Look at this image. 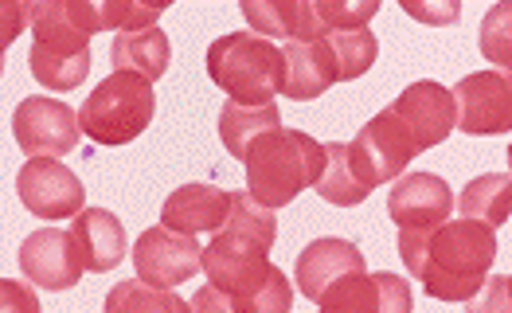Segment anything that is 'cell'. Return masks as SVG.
<instances>
[{
  "label": "cell",
  "instance_id": "1",
  "mask_svg": "<svg viewBox=\"0 0 512 313\" xmlns=\"http://www.w3.org/2000/svg\"><path fill=\"white\" fill-rule=\"evenodd\" d=\"M399 259L419 286L442 302H470L497 259V231L473 220H446L427 231H399Z\"/></svg>",
  "mask_w": 512,
  "mask_h": 313
},
{
  "label": "cell",
  "instance_id": "2",
  "mask_svg": "<svg viewBox=\"0 0 512 313\" xmlns=\"http://www.w3.org/2000/svg\"><path fill=\"white\" fill-rule=\"evenodd\" d=\"M32 20V75L47 90H75L90 75V36L98 32V12L90 0H43L28 4Z\"/></svg>",
  "mask_w": 512,
  "mask_h": 313
},
{
  "label": "cell",
  "instance_id": "3",
  "mask_svg": "<svg viewBox=\"0 0 512 313\" xmlns=\"http://www.w3.org/2000/svg\"><path fill=\"white\" fill-rule=\"evenodd\" d=\"M247 196L262 208H286L325 169V145L305 130H270L247 149Z\"/></svg>",
  "mask_w": 512,
  "mask_h": 313
},
{
  "label": "cell",
  "instance_id": "4",
  "mask_svg": "<svg viewBox=\"0 0 512 313\" xmlns=\"http://www.w3.org/2000/svg\"><path fill=\"white\" fill-rule=\"evenodd\" d=\"M208 75L227 102L266 106L282 94V47L255 32H231L208 47Z\"/></svg>",
  "mask_w": 512,
  "mask_h": 313
},
{
  "label": "cell",
  "instance_id": "5",
  "mask_svg": "<svg viewBox=\"0 0 512 313\" xmlns=\"http://www.w3.org/2000/svg\"><path fill=\"white\" fill-rule=\"evenodd\" d=\"M153 114H157L153 83L114 71L90 90L79 110V130L98 145H129L133 137L149 130Z\"/></svg>",
  "mask_w": 512,
  "mask_h": 313
},
{
  "label": "cell",
  "instance_id": "6",
  "mask_svg": "<svg viewBox=\"0 0 512 313\" xmlns=\"http://www.w3.org/2000/svg\"><path fill=\"white\" fill-rule=\"evenodd\" d=\"M79 114L63 98H24L12 114V137L28 157H67L79 145Z\"/></svg>",
  "mask_w": 512,
  "mask_h": 313
},
{
  "label": "cell",
  "instance_id": "7",
  "mask_svg": "<svg viewBox=\"0 0 512 313\" xmlns=\"http://www.w3.org/2000/svg\"><path fill=\"white\" fill-rule=\"evenodd\" d=\"M200 255H204V247L196 243V235H180L169 227H149L133 243V270H137V282L157 286V290H172V286L188 282L200 270Z\"/></svg>",
  "mask_w": 512,
  "mask_h": 313
},
{
  "label": "cell",
  "instance_id": "8",
  "mask_svg": "<svg viewBox=\"0 0 512 313\" xmlns=\"http://www.w3.org/2000/svg\"><path fill=\"white\" fill-rule=\"evenodd\" d=\"M454 94V126L462 134H509L512 126V83L505 71L466 75Z\"/></svg>",
  "mask_w": 512,
  "mask_h": 313
},
{
  "label": "cell",
  "instance_id": "9",
  "mask_svg": "<svg viewBox=\"0 0 512 313\" xmlns=\"http://www.w3.org/2000/svg\"><path fill=\"white\" fill-rule=\"evenodd\" d=\"M16 192L20 204L36 216V220H67L83 212V180L75 177L63 161L51 157H32L20 173H16Z\"/></svg>",
  "mask_w": 512,
  "mask_h": 313
},
{
  "label": "cell",
  "instance_id": "10",
  "mask_svg": "<svg viewBox=\"0 0 512 313\" xmlns=\"http://www.w3.org/2000/svg\"><path fill=\"white\" fill-rule=\"evenodd\" d=\"M352 153L360 157L364 173L372 177V184H384V180H399L407 173V165L419 157V145L415 137L407 134V126L391 114V110H380L376 118L364 122V130L348 141Z\"/></svg>",
  "mask_w": 512,
  "mask_h": 313
},
{
  "label": "cell",
  "instance_id": "11",
  "mask_svg": "<svg viewBox=\"0 0 512 313\" xmlns=\"http://www.w3.org/2000/svg\"><path fill=\"white\" fill-rule=\"evenodd\" d=\"M200 270H208L215 290L239 298L251 286H258L270 270V251L258 247L255 239L235 235V231H215V239L200 255Z\"/></svg>",
  "mask_w": 512,
  "mask_h": 313
},
{
  "label": "cell",
  "instance_id": "12",
  "mask_svg": "<svg viewBox=\"0 0 512 313\" xmlns=\"http://www.w3.org/2000/svg\"><path fill=\"white\" fill-rule=\"evenodd\" d=\"M20 270L32 286L43 290H71L83 278V259L79 247L71 239V231L63 227H40L20 243Z\"/></svg>",
  "mask_w": 512,
  "mask_h": 313
},
{
  "label": "cell",
  "instance_id": "13",
  "mask_svg": "<svg viewBox=\"0 0 512 313\" xmlns=\"http://www.w3.org/2000/svg\"><path fill=\"white\" fill-rule=\"evenodd\" d=\"M454 192L438 173H403L387 192V216L399 231H427L450 220Z\"/></svg>",
  "mask_w": 512,
  "mask_h": 313
},
{
  "label": "cell",
  "instance_id": "14",
  "mask_svg": "<svg viewBox=\"0 0 512 313\" xmlns=\"http://www.w3.org/2000/svg\"><path fill=\"white\" fill-rule=\"evenodd\" d=\"M321 313H415L411 282L403 274H356L321 294Z\"/></svg>",
  "mask_w": 512,
  "mask_h": 313
},
{
  "label": "cell",
  "instance_id": "15",
  "mask_svg": "<svg viewBox=\"0 0 512 313\" xmlns=\"http://www.w3.org/2000/svg\"><path fill=\"white\" fill-rule=\"evenodd\" d=\"M387 110L407 126V134L415 137L419 153L442 145L446 137L454 134V94L442 83H434V79L411 83Z\"/></svg>",
  "mask_w": 512,
  "mask_h": 313
},
{
  "label": "cell",
  "instance_id": "16",
  "mask_svg": "<svg viewBox=\"0 0 512 313\" xmlns=\"http://www.w3.org/2000/svg\"><path fill=\"white\" fill-rule=\"evenodd\" d=\"M356 274H368V263H364L360 247L352 239L325 235V239H313L298 255L294 282H298V290L309 302H321V294H329L337 282L356 278Z\"/></svg>",
  "mask_w": 512,
  "mask_h": 313
},
{
  "label": "cell",
  "instance_id": "17",
  "mask_svg": "<svg viewBox=\"0 0 512 313\" xmlns=\"http://www.w3.org/2000/svg\"><path fill=\"white\" fill-rule=\"evenodd\" d=\"M231 212V192L215 184H184L169 192L161 204V227L180 231V235H200V231H223Z\"/></svg>",
  "mask_w": 512,
  "mask_h": 313
},
{
  "label": "cell",
  "instance_id": "18",
  "mask_svg": "<svg viewBox=\"0 0 512 313\" xmlns=\"http://www.w3.org/2000/svg\"><path fill=\"white\" fill-rule=\"evenodd\" d=\"M71 239L79 247V259H83V270H94V274H106L114 270L129 251L126 227L114 212L106 208H83L71 224Z\"/></svg>",
  "mask_w": 512,
  "mask_h": 313
},
{
  "label": "cell",
  "instance_id": "19",
  "mask_svg": "<svg viewBox=\"0 0 512 313\" xmlns=\"http://www.w3.org/2000/svg\"><path fill=\"white\" fill-rule=\"evenodd\" d=\"M243 16L255 36H282L290 44H313L325 28L313 16V0H243Z\"/></svg>",
  "mask_w": 512,
  "mask_h": 313
},
{
  "label": "cell",
  "instance_id": "20",
  "mask_svg": "<svg viewBox=\"0 0 512 313\" xmlns=\"http://www.w3.org/2000/svg\"><path fill=\"white\" fill-rule=\"evenodd\" d=\"M313 188L333 208H356V204H364L372 196L376 184L364 173V165H360V157L352 153L348 141H329L325 145V169H321Z\"/></svg>",
  "mask_w": 512,
  "mask_h": 313
},
{
  "label": "cell",
  "instance_id": "21",
  "mask_svg": "<svg viewBox=\"0 0 512 313\" xmlns=\"http://www.w3.org/2000/svg\"><path fill=\"white\" fill-rule=\"evenodd\" d=\"M329 87H337V71L333 59L321 40L313 44H286L282 51V94L294 102L321 98Z\"/></svg>",
  "mask_w": 512,
  "mask_h": 313
},
{
  "label": "cell",
  "instance_id": "22",
  "mask_svg": "<svg viewBox=\"0 0 512 313\" xmlns=\"http://www.w3.org/2000/svg\"><path fill=\"white\" fill-rule=\"evenodd\" d=\"M169 59H172V44L161 28L122 32V36H114V47H110V63L122 75H137L145 83H157L169 71Z\"/></svg>",
  "mask_w": 512,
  "mask_h": 313
},
{
  "label": "cell",
  "instance_id": "23",
  "mask_svg": "<svg viewBox=\"0 0 512 313\" xmlns=\"http://www.w3.org/2000/svg\"><path fill=\"white\" fill-rule=\"evenodd\" d=\"M270 130H282V110H278V102H266V106L223 102L219 137H223V145H227V153H231L235 161H243L247 149H251L262 134H270Z\"/></svg>",
  "mask_w": 512,
  "mask_h": 313
},
{
  "label": "cell",
  "instance_id": "24",
  "mask_svg": "<svg viewBox=\"0 0 512 313\" xmlns=\"http://www.w3.org/2000/svg\"><path fill=\"white\" fill-rule=\"evenodd\" d=\"M509 173H485L466 184V192L458 196V208H462V220L473 224H485L497 231V224L509 220Z\"/></svg>",
  "mask_w": 512,
  "mask_h": 313
},
{
  "label": "cell",
  "instance_id": "25",
  "mask_svg": "<svg viewBox=\"0 0 512 313\" xmlns=\"http://www.w3.org/2000/svg\"><path fill=\"white\" fill-rule=\"evenodd\" d=\"M321 44L333 59V71H337V83H348V79H360L372 71L376 55H380V44L368 28H356V32H325Z\"/></svg>",
  "mask_w": 512,
  "mask_h": 313
},
{
  "label": "cell",
  "instance_id": "26",
  "mask_svg": "<svg viewBox=\"0 0 512 313\" xmlns=\"http://www.w3.org/2000/svg\"><path fill=\"white\" fill-rule=\"evenodd\" d=\"M102 313H192L188 302L176 294V290H157V286H145V282H118L110 286L106 294V306Z\"/></svg>",
  "mask_w": 512,
  "mask_h": 313
},
{
  "label": "cell",
  "instance_id": "27",
  "mask_svg": "<svg viewBox=\"0 0 512 313\" xmlns=\"http://www.w3.org/2000/svg\"><path fill=\"white\" fill-rule=\"evenodd\" d=\"M223 231H235V235H247V239H255L258 247H274V239H278V220H274V212L270 208H262L255 204L247 192H231V212H227V224Z\"/></svg>",
  "mask_w": 512,
  "mask_h": 313
},
{
  "label": "cell",
  "instance_id": "28",
  "mask_svg": "<svg viewBox=\"0 0 512 313\" xmlns=\"http://www.w3.org/2000/svg\"><path fill=\"white\" fill-rule=\"evenodd\" d=\"M290 306H294V282L286 278V270L274 267V263H270L266 278L258 286H251L247 294L235 298L239 313H290Z\"/></svg>",
  "mask_w": 512,
  "mask_h": 313
},
{
  "label": "cell",
  "instance_id": "29",
  "mask_svg": "<svg viewBox=\"0 0 512 313\" xmlns=\"http://www.w3.org/2000/svg\"><path fill=\"white\" fill-rule=\"evenodd\" d=\"M169 4H137V0H106V4H94L98 12V32L102 28H114V32H141V28H157L161 12Z\"/></svg>",
  "mask_w": 512,
  "mask_h": 313
},
{
  "label": "cell",
  "instance_id": "30",
  "mask_svg": "<svg viewBox=\"0 0 512 313\" xmlns=\"http://www.w3.org/2000/svg\"><path fill=\"white\" fill-rule=\"evenodd\" d=\"M380 12L376 0H317L313 4V16L325 32H356V28H368V20Z\"/></svg>",
  "mask_w": 512,
  "mask_h": 313
},
{
  "label": "cell",
  "instance_id": "31",
  "mask_svg": "<svg viewBox=\"0 0 512 313\" xmlns=\"http://www.w3.org/2000/svg\"><path fill=\"white\" fill-rule=\"evenodd\" d=\"M509 4H497L489 16H485V28H481V51L497 63V67H505V75H509Z\"/></svg>",
  "mask_w": 512,
  "mask_h": 313
},
{
  "label": "cell",
  "instance_id": "32",
  "mask_svg": "<svg viewBox=\"0 0 512 313\" xmlns=\"http://www.w3.org/2000/svg\"><path fill=\"white\" fill-rule=\"evenodd\" d=\"M466 313H512V278L493 274L481 282V290L466 302Z\"/></svg>",
  "mask_w": 512,
  "mask_h": 313
},
{
  "label": "cell",
  "instance_id": "33",
  "mask_svg": "<svg viewBox=\"0 0 512 313\" xmlns=\"http://www.w3.org/2000/svg\"><path fill=\"white\" fill-rule=\"evenodd\" d=\"M0 313H43V306L28 282L0 278Z\"/></svg>",
  "mask_w": 512,
  "mask_h": 313
},
{
  "label": "cell",
  "instance_id": "34",
  "mask_svg": "<svg viewBox=\"0 0 512 313\" xmlns=\"http://www.w3.org/2000/svg\"><path fill=\"white\" fill-rule=\"evenodd\" d=\"M24 24H28V4H20V0H0V59H4V51L12 47V40L24 32Z\"/></svg>",
  "mask_w": 512,
  "mask_h": 313
},
{
  "label": "cell",
  "instance_id": "35",
  "mask_svg": "<svg viewBox=\"0 0 512 313\" xmlns=\"http://www.w3.org/2000/svg\"><path fill=\"white\" fill-rule=\"evenodd\" d=\"M403 8H407V16H415V20H423V24H454V20L462 16L458 0H446L442 8L430 4V0H403Z\"/></svg>",
  "mask_w": 512,
  "mask_h": 313
},
{
  "label": "cell",
  "instance_id": "36",
  "mask_svg": "<svg viewBox=\"0 0 512 313\" xmlns=\"http://www.w3.org/2000/svg\"><path fill=\"white\" fill-rule=\"evenodd\" d=\"M188 310L192 313H239L235 310V298L223 294V290H215V286H200V290L192 294Z\"/></svg>",
  "mask_w": 512,
  "mask_h": 313
}]
</instances>
